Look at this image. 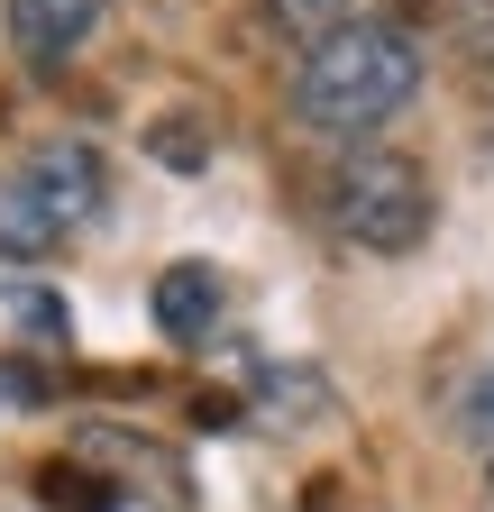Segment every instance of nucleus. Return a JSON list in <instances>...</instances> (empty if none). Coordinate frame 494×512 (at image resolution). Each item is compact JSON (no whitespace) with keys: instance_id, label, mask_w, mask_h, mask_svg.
<instances>
[{"instance_id":"1","label":"nucleus","mask_w":494,"mask_h":512,"mask_svg":"<svg viewBox=\"0 0 494 512\" xmlns=\"http://www.w3.org/2000/svg\"><path fill=\"white\" fill-rule=\"evenodd\" d=\"M293 119L321 138H376L421 92V37L403 0H275Z\"/></svg>"},{"instance_id":"2","label":"nucleus","mask_w":494,"mask_h":512,"mask_svg":"<svg viewBox=\"0 0 494 512\" xmlns=\"http://www.w3.org/2000/svg\"><path fill=\"white\" fill-rule=\"evenodd\" d=\"M101 192H110V165H101L92 138H46L0 183V256H19V266L55 256L74 229L101 220Z\"/></svg>"},{"instance_id":"3","label":"nucleus","mask_w":494,"mask_h":512,"mask_svg":"<svg viewBox=\"0 0 494 512\" xmlns=\"http://www.w3.org/2000/svg\"><path fill=\"white\" fill-rule=\"evenodd\" d=\"M321 220L339 247H366V256H403L430 238V183L412 156H385V147H348L330 174H321Z\"/></svg>"},{"instance_id":"4","label":"nucleus","mask_w":494,"mask_h":512,"mask_svg":"<svg viewBox=\"0 0 494 512\" xmlns=\"http://www.w3.org/2000/svg\"><path fill=\"white\" fill-rule=\"evenodd\" d=\"M110 0H10V46L37 64V74H55L65 55H83V37L101 28Z\"/></svg>"},{"instance_id":"5","label":"nucleus","mask_w":494,"mask_h":512,"mask_svg":"<svg viewBox=\"0 0 494 512\" xmlns=\"http://www.w3.org/2000/svg\"><path fill=\"white\" fill-rule=\"evenodd\" d=\"M156 330L183 339V348H202L220 330V275L211 266H165L156 275Z\"/></svg>"},{"instance_id":"6","label":"nucleus","mask_w":494,"mask_h":512,"mask_svg":"<svg viewBox=\"0 0 494 512\" xmlns=\"http://www.w3.org/2000/svg\"><path fill=\"white\" fill-rule=\"evenodd\" d=\"M37 394H46V384L28 366H0V412H37Z\"/></svg>"},{"instance_id":"7","label":"nucleus","mask_w":494,"mask_h":512,"mask_svg":"<svg viewBox=\"0 0 494 512\" xmlns=\"http://www.w3.org/2000/svg\"><path fill=\"white\" fill-rule=\"evenodd\" d=\"M485 412H494V375H485Z\"/></svg>"}]
</instances>
